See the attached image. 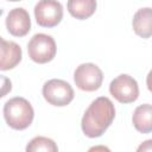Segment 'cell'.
I'll list each match as a JSON object with an SVG mask.
<instances>
[{"label": "cell", "mask_w": 152, "mask_h": 152, "mask_svg": "<svg viewBox=\"0 0 152 152\" xmlns=\"http://www.w3.org/2000/svg\"><path fill=\"white\" fill-rule=\"evenodd\" d=\"M8 1H12V2H15V1H20V0H8Z\"/></svg>", "instance_id": "15"}, {"label": "cell", "mask_w": 152, "mask_h": 152, "mask_svg": "<svg viewBox=\"0 0 152 152\" xmlns=\"http://www.w3.org/2000/svg\"><path fill=\"white\" fill-rule=\"evenodd\" d=\"M27 152H37V151H46V152H56L58 151L55 141L46 137H36L33 138L26 146Z\"/></svg>", "instance_id": "13"}, {"label": "cell", "mask_w": 152, "mask_h": 152, "mask_svg": "<svg viewBox=\"0 0 152 152\" xmlns=\"http://www.w3.org/2000/svg\"><path fill=\"white\" fill-rule=\"evenodd\" d=\"M103 80L102 70L94 63L80 64L74 72V81L78 89L83 91L97 90Z\"/></svg>", "instance_id": "5"}, {"label": "cell", "mask_w": 152, "mask_h": 152, "mask_svg": "<svg viewBox=\"0 0 152 152\" xmlns=\"http://www.w3.org/2000/svg\"><path fill=\"white\" fill-rule=\"evenodd\" d=\"M36 21L42 27H55L63 18V6L57 0H39L34 6Z\"/></svg>", "instance_id": "7"}, {"label": "cell", "mask_w": 152, "mask_h": 152, "mask_svg": "<svg viewBox=\"0 0 152 152\" xmlns=\"http://www.w3.org/2000/svg\"><path fill=\"white\" fill-rule=\"evenodd\" d=\"M114 118L115 107L113 102L106 96H100L84 112L81 121L82 131L88 138H99L112 125Z\"/></svg>", "instance_id": "1"}, {"label": "cell", "mask_w": 152, "mask_h": 152, "mask_svg": "<svg viewBox=\"0 0 152 152\" xmlns=\"http://www.w3.org/2000/svg\"><path fill=\"white\" fill-rule=\"evenodd\" d=\"M56 51L55 39L45 33L34 34L27 44L28 57L38 64H45L52 61L56 56Z\"/></svg>", "instance_id": "3"}, {"label": "cell", "mask_w": 152, "mask_h": 152, "mask_svg": "<svg viewBox=\"0 0 152 152\" xmlns=\"http://www.w3.org/2000/svg\"><path fill=\"white\" fill-rule=\"evenodd\" d=\"M4 116L6 124L11 128L23 131L32 124L34 112L31 103L26 99L17 96L5 103Z\"/></svg>", "instance_id": "2"}, {"label": "cell", "mask_w": 152, "mask_h": 152, "mask_svg": "<svg viewBox=\"0 0 152 152\" xmlns=\"http://www.w3.org/2000/svg\"><path fill=\"white\" fill-rule=\"evenodd\" d=\"M109 93L120 103H132L139 96V87L132 76L121 74L110 82Z\"/></svg>", "instance_id": "6"}, {"label": "cell", "mask_w": 152, "mask_h": 152, "mask_svg": "<svg viewBox=\"0 0 152 152\" xmlns=\"http://www.w3.org/2000/svg\"><path fill=\"white\" fill-rule=\"evenodd\" d=\"M12 90V82L8 77L0 75V99L6 96Z\"/></svg>", "instance_id": "14"}, {"label": "cell", "mask_w": 152, "mask_h": 152, "mask_svg": "<svg viewBox=\"0 0 152 152\" xmlns=\"http://www.w3.org/2000/svg\"><path fill=\"white\" fill-rule=\"evenodd\" d=\"M43 96L48 103L56 107H64L74 100V89L66 81L52 78L44 83Z\"/></svg>", "instance_id": "4"}, {"label": "cell", "mask_w": 152, "mask_h": 152, "mask_svg": "<svg viewBox=\"0 0 152 152\" xmlns=\"http://www.w3.org/2000/svg\"><path fill=\"white\" fill-rule=\"evenodd\" d=\"M96 6V0H68L66 4L69 13L78 20L90 18L95 13Z\"/></svg>", "instance_id": "11"}, {"label": "cell", "mask_w": 152, "mask_h": 152, "mask_svg": "<svg viewBox=\"0 0 152 152\" xmlns=\"http://www.w3.org/2000/svg\"><path fill=\"white\" fill-rule=\"evenodd\" d=\"M6 28L14 37H24L31 30V19L26 10L21 7L13 8L6 17Z\"/></svg>", "instance_id": "8"}, {"label": "cell", "mask_w": 152, "mask_h": 152, "mask_svg": "<svg viewBox=\"0 0 152 152\" xmlns=\"http://www.w3.org/2000/svg\"><path fill=\"white\" fill-rule=\"evenodd\" d=\"M151 116H152V107L150 103H145L137 107L132 116L133 126L135 127V129L144 134L150 133L152 131Z\"/></svg>", "instance_id": "12"}, {"label": "cell", "mask_w": 152, "mask_h": 152, "mask_svg": "<svg viewBox=\"0 0 152 152\" xmlns=\"http://www.w3.org/2000/svg\"><path fill=\"white\" fill-rule=\"evenodd\" d=\"M21 48L12 40H5L0 37V70H10L17 66L21 61Z\"/></svg>", "instance_id": "9"}, {"label": "cell", "mask_w": 152, "mask_h": 152, "mask_svg": "<svg viewBox=\"0 0 152 152\" xmlns=\"http://www.w3.org/2000/svg\"><path fill=\"white\" fill-rule=\"evenodd\" d=\"M134 32L142 37L150 38L152 34V12L150 7L140 8L135 12L132 20Z\"/></svg>", "instance_id": "10"}]
</instances>
